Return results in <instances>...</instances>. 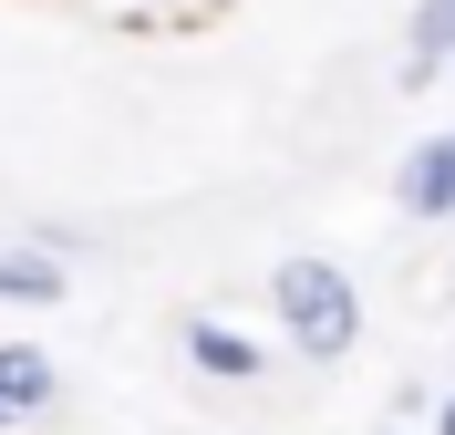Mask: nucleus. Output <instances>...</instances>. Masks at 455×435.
<instances>
[{
	"instance_id": "nucleus-1",
	"label": "nucleus",
	"mask_w": 455,
	"mask_h": 435,
	"mask_svg": "<svg viewBox=\"0 0 455 435\" xmlns=\"http://www.w3.org/2000/svg\"><path fill=\"white\" fill-rule=\"evenodd\" d=\"M269 321H280V342L300 352V363H341V352L363 342V290H352L341 260L290 249V260L269 270Z\"/></svg>"
},
{
	"instance_id": "nucleus-2",
	"label": "nucleus",
	"mask_w": 455,
	"mask_h": 435,
	"mask_svg": "<svg viewBox=\"0 0 455 435\" xmlns=\"http://www.w3.org/2000/svg\"><path fill=\"white\" fill-rule=\"evenodd\" d=\"M394 207H403V218H455V125H445V135H425V145H403Z\"/></svg>"
},
{
	"instance_id": "nucleus-3",
	"label": "nucleus",
	"mask_w": 455,
	"mask_h": 435,
	"mask_svg": "<svg viewBox=\"0 0 455 435\" xmlns=\"http://www.w3.org/2000/svg\"><path fill=\"white\" fill-rule=\"evenodd\" d=\"M187 363H197L207 383H259V374H269V342L238 332V321H218V311H197V321H187Z\"/></svg>"
},
{
	"instance_id": "nucleus-4",
	"label": "nucleus",
	"mask_w": 455,
	"mask_h": 435,
	"mask_svg": "<svg viewBox=\"0 0 455 435\" xmlns=\"http://www.w3.org/2000/svg\"><path fill=\"white\" fill-rule=\"evenodd\" d=\"M62 290H73V270H62L52 238H21V249H0V301L11 311H52Z\"/></svg>"
},
{
	"instance_id": "nucleus-5",
	"label": "nucleus",
	"mask_w": 455,
	"mask_h": 435,
	"mask_svg": "<svg viewBox=\"0 0 455 435\" xmlns=\"http://www.w3.org/2000/svg\"><path fill=\"white\" fill-rule=\"evenodd\" d=\"M455 73V0H414V21H403V84H435Z\"/></svg>"
},
{
	"instance_id": "nucleus-6",
	"label": "nucleus",
	"mask_w": 455,
	"mask_h": 435,
	"mask_svg": "<svg viewBox=\"0 0 455 435\" xmlns=\"http://www.w3.org/2000/svg\"><path fill=\"white\" fill-rule=\"evenodd\" d=\"M52 394H62L52 352H42V342H0V405H11V415H42Z\"/></svg>"
},
{
	"instance_id": "nucleus-7",
	"label": "nucleus",
	"mask_w": 455,
	"mask_h": 435,
	"mask_svg": "<svg viewBox=\"0 0 455 435\" xmlns=\"http://www.w3.org/2000/svg\"><path fill=\"white\" fill-rule=\"evenodd\" d=\"M114 21H145V31H176V21H207L218 0H104Z\"/></svg>"
},
{
	"instance_id": "nucleus-8",
	"label": "nucleus",
	"mask_w": 455,
	"mask_h": 435,
	"mask_svg": "<svg viewBox=\"0 0 455 435\" xmlns=\"http://www.w3.org/2000/svg\"><path fill=\"white\" fill-rule=\"evenodd\" d=\"M435 435H455V394H445V405H435Z\"/></svg>"
},
{
	"instance_id": "nucleus-9",
	"label": "nucleus",
	"mask_w": 455,
	"mask_h": 435,
	"mask_svg": "<svg viewBox=\"0 0 455 435\" xmlns=\"http://www.w3.org/2000/svg\"><path fill=\"white\" fill-rule=\"evenodd\" d=\"M11 425H21V415H11V405H0V435H11Z\"/></svg>"
},
{
	"instance_id": "nucleus-10",
	"label": "nucleus",
	"mask_w": 455,
	"mask_h": 435,
	"mask_svg": "<svg viewBox=\"0 0 455 435\" xmlns=\"http://www.w3.org/2000/svg\"><path fill=\"white\" fill-rule=\"evenodd\" d=\"M383 435H403V425H383Z\"/></svg>"
},
{
	"instance_id": "nucleus-11",
	"label": "nucleus",
	"mask_w": 455,
	"mask_h": 435,
	"mask_svg": "<svg viewBox=\"0 0 455 435\" xmlns=\"http://www.w3.org/2000/svg\"><path fill=\"white\" fill-rule=\"evenodd\" d=\"M445 84H455V73H445Z\"/></svg>"
}]
</instances>
